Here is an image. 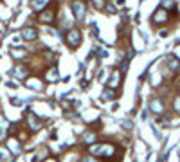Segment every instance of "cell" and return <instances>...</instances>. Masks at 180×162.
I'll use <instances>...</instances> for the list:
<instances>
[{
    "label": "cell",
    "mask_w": 180,
    "mask_h": 162,
    "mask_svg": "<svg viewBox=\"0 0 180 162\" xmlns=\"http://www.w3.org/2000/svg\"><path fill=\"white\" fill-rule=\"evenodd\" d=\"M166 18H168V13H166L164 9H159V11L153 14V18H151V20H153V23H162Z\"/></svg>",
    "instance_id": "6"
},
{
    "label": "cell",
    "mask_w": 180,
    "mask_h": 162,
    "mask_svg": "<svg viewBox=\"0 0 180 162\" xmlns=\"http://www.w3.org/2000/svg\"><path fill=\"white\" fill-rule=\"evenodd\" d=\"M49 0H32V9L34 11H40V9H43V5L47 4Z\"/></svg>",
    "instance_id": "12"
},
{
    "label": "cell",
    "mask_w": 180,
    "mask_h": 162,
    "mask_svg": "<svg viewBox=\"0 0 180 162\" xmlns=\"http://www.w3.org/2000/svg\"><path fill=\"white\" fill-rule=\"evenodd\" d=\"M43 162H58L56 159H47V160H43Z\"/></svg>",
    "instance_id": "22"
},
{
    "label": "cell",
    "mask_w": 180,
    "mask_h": 162,
    "mask_svg": "<svg viewBox=\"0 0 180 162\" xmlns=\"http://www.w3.org/2000/svg\"><path fill=\"white\" fill-rule=\"evenodd\" d=\"M14 76L20 78V79L27 78V69H25V67H16V69H14Z\"/></svg>",
    "instance_id": "11"
},
{
    "label": "cell",
    "mask_w": 180,
    "mask_h": 162,
    "mask_svg": "<svg viewBox=\"0 0 180 162\" xmlns=\"http://www.w3.org/2000/svg\"><path fill=\"white\" fill-rule=\"evenodd\" d=\"M72 9H74L76 18H78V20H83V16H85V5H83V2L76 0V2L72 4Z\"/></svg>",
    "instance_id": "3"
},
{
    "label": "cell",
    "mask_w": 180,
    "mask_h": 162,
    "mask_svg": "<svg viewBox=\"0 0 180 162\" xmlns=\"http://www.w3.org/2000/svg\"><path fill=\"white\" fill-rule=\"evenodd\" d=\"M54 20V13L52 11H43L41 14H40V22H43V23H49V22H52Z\"/></svg>",
    "instance_id": "8"
},
{
    "label": "cell",
    "mask_w": 180,
    "mask_h": 162,
    "mask_svg": "<svg viewBox=\"0 0 180 162\" xmlns=\"http://www.w3.org/2000/svg\"><path fill=\"white\" fill-rule=\"evenodd\" d=\"M13 56H14L16 60H20V58H25L27 52H25V50H16V49H14V50H13Z\"/></svg>",
    "instance_id": "14"
},
{
    "label": "cell",
    "mask_w": 180,
    "mask_h": 162,
    "mask_svg": "<svg viewBox=\"0 0 180 162\" xmlns=\"http://www.w3.org/2000/svg\"><path fill=\"white\" fill-rule=\"evenodd\" d=\"M90 151L94 155H106V157H110L114 153V146H110V144H99V146H92Z\"/></svg>",
    "instance_id": "1"
},
{
    "label": "cell",
    "mask_w": 180,
    "mask_h": 162,
    "mask_svg": "<svg viewBox=\"0 0 180 162\" xmlns=\"http://www.w3.org/2000/svg\"><path fill=\"white\" fill-rule=\"evenodd\" d=\"M175 108H177V112H180V97L175 101Z\"/></svg>",
    "instance_id": "19"
},
{
    "label": "cell",
    "mask_w": 180,
    "mask_h": 162,
    "mask_svg": "<svg viewBox=\"0 0 180 162\" xmlns=\"http://www.w3.org/2000/svg\"><path fill=\"white\" fill-rule=\"evenodd\" d=\"M67 41L70 43V47H78V43L81 41V32H79L78 29L69 31V34H67Z\"/></svg>",
    "instance_id": "2"
},
{
    "label": "cell",
    "mask_w": 180,
    "mask_h": 162,
    "mask_svg": "<svg viewBox=\"0 0 180 162\" xmlns=\"http://www.w3.org/2000/svg\"><path fill=\"white\" fill-rule=\"evenodd\" d=\"M94 139H96V135H94L92 132L85 133V142H87V144H92V142H94Z\"/></svg>",
    "instance_id": "15"
},
{
    "label": "cell",
    "mask_w": 180,
    "mask_h": 162,
    "mask_svg": "<svg viewBox=\"0 0 180 162\" xmlns=\"http://www.w3.org/2000/svg\"><path fill=\"white\" fill-rule=\"evenodd\" d=\"M94 4H96L97 7H103V0H94Z\"/></svg>",
    "instance_id": "20"
},
{
    "label": "cell",
    "mask_w": 180,
    "mask_h": 162,
    "mask_svg": "<svg viewBox=\"0 0 180 162\" xmlns=\"http://www.w3.org/2000/svg\"><path fill=\"white\" fill-rule=\"evenodd\" d=\"M106 11H108L110 14H114V13H115V7H114V5H106Z\"/></svg>",
    "instance_id": "18"
},
{
    "label": "cell",
    "mask_w": 180,
    "mask_h": 162,
    "mask_svg": "<svg viewBox=\"0 0 180 162\" xmlns=\"http://www.w3.org/2000/svg\"><path fill=\"white\" fill-rule=\"evenodd\" d=\"M101 97H103V101H108V99H112V97H114V92H108V90H105Z\"/></svg>",
    "instance_id": "16"
},
{
    "label": "cell",
    "mask_w": 180,
    "mask_h": 162,
    "mask_svg": "<svg viewBox=\"0 0 180 162\" xmlns=\"http://www.w3.org/2000/svg\"><path fill=\"white\" fill-rule=\"evenodd\" d=\"M151 110H153L155 114H162V112H164V105H162L159 99H153V101H151Z\"/></svg>",
    "instance_id": "10"
},
{
    "label": "cell",
    "mask_w": 180,
    "mask_h": 162,
    "mask_svg": "<svg viewBox=\"0 0 180 162\" xmlns=\"http://www.w3.org/2000/svg\"><path fill=\"white\" fill-rule=\"evenodd\" d=\"M47 79H49V81H56V79H58V70H56V69H50V70L47 72Z\"/></svg>",
    "instance_id": "13"
},
{
    "label": "cell",
    "mask_w": 180,
    "mask_h": 162,
    "mask_svg": "<svg viewBox=\"0 0 180 162\" xmlns=\"http://www.w3.org/2000/svg\"><path fill=\"white\" fill-rule=\"evenodd\" d=\"M121 83V70H114L110 74V79H108V87L110 88H117Z\"/></svg>",
    "instance_id": "4"
},
{
    "label": "cell",
    "mask_w": 180,
    "mask_h": 162,
    "mask_svg": "<svg viewBox=\"0 0 180 162\" xmlns=\"http://www.w3.org/2000/svg\"><path fill=\"white\" fill-rule=\"evenodd\" d=\"M168 65H169V69H171V70H178V69H180V61L175 58V56H173V54H171V56H168Z\"/></svg>",
    "instance_id": "9"
},
{
    "label": "cell",
    "mask_w": 180,
    "mask_h": 162,
    "mask_svg": "<svg viewBox=\"0 0 180 162\" xmlns=\"http://www.w3.org/2000/svg\"><path fill=\"white\" fill-rule=\"evenodd\" d=\"M36 36H38V34H36V31H34L32 27H25V29H23V32H22V38H23V40H27V41H32Z\"/></svg>",
    "instance_id": "5"
},
{
    "label": "cell",
    "mask_w": 180,
    "mask_h": 162,
    "mask_svg": "<svg viewBox=\"0 0 180 162\" xmlns=\"http://www.w3.org/2000/svg\"><path fill=\"white\" fill-rule=\"evenodd\" d=\"M27 123H29V128H31V130H40V121L36 119L34 114H27Z\"/></svg>",
    "instance_id": "7"
},
{
    "label": "cell",
    "mask_w": 180,
    "mask_h": 162,
    "mask_svg": "<svg viewBox=\"0 0 180 162\" xmlns=\"http://www.w3.org/2000/svg\"><path fill=\"white\" fill-rule=\"evenodd\" d=\"M29 87H31V88H34V90H41L40 83H36V81H29Z\"/></svg>",
    "instance_id": "17"
},
{
    "label": "cell",
    "mask_w": 180,
    "mask_h": 162,
    "mask_svg": "<svg viewBox=\"0 0 180 162\" xmlns=\"http://www.w3.org/2000/svg\"><path fill=\"white\" fill-rule=\"evenodd\" d=\"M81 162H96V160H94L92 157H87V159H83V160H81Z\"/></svg>",
    "instance_id": "21"
}]
</instances>
